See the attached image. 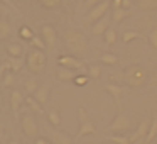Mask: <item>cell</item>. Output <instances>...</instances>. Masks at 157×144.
<instances>
[{"instance_id": "cell-1", "label": "cell", "mask_w": 157, "mask_h": 144, "mask_svg": "<svg viewBox=\"0 0 157 144\" xmlns=\"http://www.w3.org/2000/svg\"><path fill=\"white\" fill-rule=\"evenodd\" d=\"M64 44H66V48H68V51L71 53L73 56H76V58H81V56H85L86 53H88V41H86V38L81 32L73 31V29L71 31H66Z\"/></svg>"}, {"instance_id": "cell-2", "label": "cell", "mask_w": 157, "mask_h": 144, "mask_svg": "<svg viewBox=\"0 0 157 144\" xmlns=\"http://www.w3.org/2000/svg\"><path fill=\"white\" fill-rule=\"evenodd\" d=\"M46 54L44 51H41V49H32V51H29L27 54V68L31 73H41L42 70L46 68Z\"/></svg>"}, {"instance_id": "cell-3", "label": "cell", "mask_w": 157, "mask_h": 144, "mask_svg": "<svg viewBox=\"0 0 157 144\" xmlns=\"http://www.w3.org/2000/svg\"><path fill=\"white\" fill-rule=\"evenodd\" d=\"M145 78H147L145 71H144V68H140V66H132V68L123 71V80H125V83L130 86H142L144 83H145Z\"/></svg>"}, {"instance_id": "cell-4", "label": "cell", "mask_w": 157, "mask_h": 144, "mask_svg": "<svg viewBox=\"0 0 157 144\" xmlns=\"http://www.w3.org/2000/svg\"><path fill=\"white\" fill-rule=\"evenodd\" d=\"M78 119H79V130L76 134V139H81L83 136H88V134H96V127L95 124L90 120L88 114L83 107L78 109Z\"/></svg>"}, {"instance_id": "cell-5", "label": "cell", "mask_w": 157, "mask_h": 144, "mask_svg": "<svg viewBox=\"0 0 157 144\" xmlns=\"http://www.w3.org/2000/svg\"><path fill=\"white\" fill-rule=\"evenodd\" d=\"M21 127H22V132H24L27 137H37L39 126H37L36 117L32 115V110L24 112V115L21 117Z\"/></svg>"}, {"instance_id": "cell-6", "label": "cell", "mask_w": 157, "mask_h": 144, "mask_svg": "<svg viewBox=\"0 0 157 144\" xmlns=\"http://www.w3.org/2000/svg\"><path fill=\"white\" fill-rule=\"evenodd\" d=\"M108 7H110V2L108 0H103L101 4H98V5H95L93 9H90L88 15H86V22H93V24H95L96 21H100V19L106 14Z\"/></svg>"}, {"instance_id": "cell-7", "label": "cell", "mask_w": 157, "mask_h": 144, "mask_svg": "<svg viewBox=\"0 0 157 144\" xmlns=\"http://www.w3.org/2000/svg\"><path fill=\"white\" fill-rule=\"evenodd\" d=\"M128 127H130V119L123 112H118L117 117L113 119V122L110 124L108 129L112 130V134H115V132H125Z\"/></svg>"}, {"instance_id": "cell-8", "label": "cell", "mask_w": 157, "mask_h": 144, "mask_svg": "<svg viewBox=\"0 0 157 144\" xmlns=\"http://www.w3.org/2000/svg\"><path fill=\"white\" fill-rule=\"evenodd\" d=\"M41 34H42V39H44L46 46H48V48H51V49H54L56 48V42H58V34H56V29L52 27V26L46 24V26H42Z\"/></svg>"}, {"instance_id": "cell-9", "label": "cell", "mask_w": 157, "mask_h": 144, "mask_svg": "<svg viewBox=\"0 0 157 144\" xmlns=\"http://www.w3.org/2000/svg\"><path fill=\"white\" fill-rule=\"evenodd\" d=\"M24 105V97L19 90H12L10 92V107H12V114H14V119L17 120L21 117V107Z\"/></svg>"}, {"instance_id": "cell-10", "label": "cell", "mask_w": 157, "mask_h": 144, "mask_svg": "<svg viewBox=\"0 0 157 144\" xmlns=\"http://www.w3.org/2000/svg\"><path fill=\"white\" fill-rule=\"evenodd\" d=\"M149 127H150L149 120H142V122H140V126H139V129H137L135 132L128 137L130 144H142L144 141H145L147 132H149Z\"/></svg>"}, {"instance_id": "cell-11", "label": "cell", "mask_w": 157, "mask_h": 144, "mask_svg": "<svg viewBox=\"0 0 157 144\" xmlns=\"http://www.w3.org/2000/svg\"><path fill=\"white\" fill-rule=\"evenodd\" d=\"M59 66H64V68H69V70H83V61L76 56H71V54H66V56H59L58 59Z\"/></svg>"}, {"instance_id": "cell-12", "label": "cell", "mask_w": 157, "mask_h": 144, "mask_svg": "<svg viewBox=\"0 0 157 144\" xmlns=\"http://www.w3.org/2000/svg\"><path fill=\"white\" fill-rule=\"evenodd\" d=\"M103 88L108 93H112V97L115 98L117 107H118V112H122V95H123V92H125V88H123L122 85H112V83H106Z\"/></svg>"}, {"instance_id": "cell-13", "label": "cell", "mask_w": 157, "mask_h": 144, "mask_svg": "<svg viewBox=\"0 0 157 144\" xmlns=\"http://www.w3.org/2000/svg\"><path fill=\"white\" fill-rule=\"evenodd\" d=\"M49 93H51V85L46 82L44 85H41L37 90H36V93L32 97H34V98L37 100L41 105H46V103H48V100H49Z\"/></svg>"}, {"instance_id": "cell-14", "label": "cell", "mask_w": 157, "mask_h": 144, "mask_svg": "<svg viewBox=\"0 0 157 144\" xmlns=\"http://www.w3.org/2000/svg\"><path fill=\"white\" fill-rule=\"evenodd\" d=\"M49 139L52 144H73V139L64 132H59V130H49Z\"/></svg>"}, {"instance_id": "cell-15", "label": "cell", "mask_w": 157, "mask_h": 144, "mask_svg": "<svg viewBox=\"0 0 157 144\" xmlns=\"http://www.w3.org/2000/svg\"><path fill=\"white\" fill-rule=\"evenodd\" d=\"M108 24H110V19L106 17V15H103L100 21H96L95 24H93V27H91V32L95 36H101V34H105L106 31H108Z\"/></svg>"}, {"instance_id": "cell-16", "label": "cell", "mask_w": 157, "mask_h": 144, "mask_svg": "<svg viewBox=\"0 0 157 144\" xmlns=\"http://www.w3.org/2000/svg\"><path fill=\"white\" fill-rule=\"evenodd\" d=\"M56 76H58L61 82H69V80H75L76 73H75V70H69V68H64V66H59L58 71H56Z\"/></svg>"}, {"instance_id": "cell-17", "label": "cell", "mask_w": 157, "mask_h": 144, "mask_svg": "<svg viewBox=\"0 0 157 144\" xmlns=\"http://www.w3.org/2000/svg\"><path fill=\"white\" fill-rule=\"evenodd\" d=\"M7 68H9V71H14V73H17V71H21L22 70V66H24V61H22L21 58H14V56H9L7 58Z\"/></svg>"}, {"instance_id": "cell-18", "label": "cell", "mask_w": 157, "mask_h": 144, "mask_svg": "<svg viewBox=\"0 0 157 144\" xmlns=\"http://www.w3.org/2000/svg\"><path fill=\"white\" fill-rule=\"evenodd\" d=\"M25 103H27L29 110H32V112H37V114H44V105H41V103L37 102V100L34 98V97L29 95L27 98H25Z\"/></svg>"}, {"instance_id": "cell-19", "label": "cell", "mask_w": 157, "mask_h": 144, "mask_svg": "<svg viewBox=\"0 0 157 144\" xmlns=\"http://www.w3.org/2000/svg\"><path fill=\"white\" fill-rule=\"evenodd\" d=\"M157 136V115H154V119H152V124H150V127H149V132H147V136H145V141H144V144H150L152 142V139Z\"/></svg>"}, {"instance_id": "cell-20", "label": "cell", "mask_w": 157, "mask_h": 144, "mask_svg": "<svg viewBox=\"0 0 157 144\" xmlns=\"http://www.w3.org/2000/svg\"><path fill=\"white\" fill-rule=\"evenodd\" d=\"M7 53L9 56H14V58H21L22 53H24V49H22L21 44H17V42H10V44H7Z\"/></svg>"}, {"instance_id": "cell-21", "label": "cell", "mask_w": 157, "mask_h": 144, "mask_svg": "<svg viewBox=\"0 0 157 144\" xmlns=\"http://www.w3.org/2000/svg\"><path fill=\"white\" fill-rule=\"evenodd\" d=\"M10 36V24L5 19L0 17V41H4Z\"/></svg>"}, {"instance_id": "cell-22", "label": "cell", "mask_w": 157, "mask_h": 144, "mask_svg": "<svg viewBox=\"0 0 157 144\" xmlns=\"http://www.w3.org/2000/svg\"><path fill=\"white\" fill-rule=\"evenodd\" d=\"M140 38V32L137 31H123L122 34V42L123 44H128L130 41H133V39H139Z\"/></svg>"}, {"instance_id": "cell-23", "label": "cell", "mask_w": 157, "mask_h": 144, "mask_svg": "<svg viewBox=\"0 0 157 144\" xmlns=\"http://www.w3.org/2000/svg\"><path fill=\"white\" fill-rule=\"evenodd\" d=\"M24 86H25V92H27L29 95H34L36 90L39 88V86H37V80H36V78H27V80H25V83H24Z\"/></svg>"}, {"instance_id": "cell-24", "label": "cell", "mask_w": 157, "mask_h": 144, "mask_svg": "<svg viewBox=\"0 0 157 144\" xmlns=\"http://www.w3.org/2000/svg\"><path fill=\"white\" fill-rule=\"evenodd\" d=\"M127 14H128V10H127V9H123V7H120V9H113V14H112L113 22H122L123 19L127 17Z\"/></svg>"}, {"instance_id": "cell-25", "label": "cell", "mask_w": 157, "mask_h": 144, "mask_svg": "<svg viewBox=\"0 0 157 144\" xmlns=\"http://www.w3.org/2000/svg\"><path fill=\"white\" fill-rule=\"evenodd\" d=\"M14 83H15V73L7 71L4 75V78H2V86H4V88H9V86H12Z\"/></svg>"}, {"instance_id": "cell-26", "label": "cell", "mask_w": 157, "mask_h": 144, "mask_svg": "<svg viewBox=\"0 0 157 144\" xmlns=\"http://www.w3.org/2000/svg\"><path fill=\"white\" fill-rule=\"evenodd\" d=\"M139 9L154 10V9H157V0H139Z\"/></svg>"}, {"instance_id": "cell-27", "label": "cell", "mask_w": 157, "mask_h": 144, "mask_svg": "<svg viewBox=\"0 0 157 144\" xmlns=\"http://www.w3.org/2000/svg\"><path fill=\"white\" fill-rule=\"evenodd\" d=\"M100 61L105 63V65H117V61H118V58H117L115 54H112V53H103L101 56H100Z\"/></svg>"}, {"instance_id": "cell-28", "label": "cell", "mask_w": 157, "mask_h": 144, "mask_svg": "<svg viewBox=\"0 0 157 144\" xmlns=\"http://www.w3.org/2000/svg\"><path fill=\"white\" fill-rule=\"evenodd\" d=\"M29 42H31V46L34 49H41V51H44V49L48 48V46H46V42H44V39L39 38V36H34V38H32Z\"/></svg>"}, {"instance_id": "cell-29", "label": "cell", "mask_w": 157, "mask_h": 144, "mask_svg": "<svg viewBox=\"0 0 157 144\" xmlns=\"http://www.w3.org/2000/svg\"><path fill=\"white\" fill-rule=\"evenodd\" d=\"M19 36H21L22 39H25V41H31V39L34 38V32H32L31 27H27V26H22V27L19 29Z\"/></svg>"}, {"instance_id": "cell-30", "label": "cell", "mask_w": 157, "mask_h": 144, "mask_svg": "<svg viewBox=\"0 0 157 144\" xmlns=\"http://www.w3.org/2000/svg\"><path fill=\"white\" fill-rule=\"evenodd\" d=\"M106 139H110L112 142L115 144H130V139L127 136H117V134H110V136H106Z\"/></svg>"}, {"instance_id": "cell-31", "label": "cell", "mask_w": 157, "mask_h": 144, "mask_svg": "<svg viewBox=\"0 0 157 144\" xmlns=\"http://www.w3.org/2000/svg\"><path fill=\"white\" fill-rule=\"evenodd\" d=\"M48 119H49V122H51V126H61V115H59V112H56V110H49Z\"/></svg>"}, {"instance_id": "cell-32", "label": "cell", "mask_w": 157, "mask_h": 144, "mask_svg": "<svg viewBox=\"0 0 157 144\" xmlns=\"http://www.w3.org/2000/svg\"><path fill=\"white\" fill-rule=\"evenodd\" d=\"M117 39H118V38H117V31H115V29H108V31L105 32V42H106L108 46L115 44Z\"/></svg>"}, {"instance_id": "cell-33", "label": "cell", "mask_w": 157, "mask_h": 144, "mask_svg": "<svg viewBox=\"0 0 157 144\" xmlns=\"http://www.w3.org/2000/svg\"><path fill=\"white\" fill-rule=\"evenodd\" d=\"M44 9H58L61 5V0H39Z\"/></svg>"}, {"instance_id": "cell-34", "label": "cell", "mask_w": 157, "mask_h": 144, "mask_svg": "<svg viewBox=\"0 0 157 144\" xmlns=\"http://www.w3.org/2000/svg\"><path fill=\"white\" fill-rule=\"evenodd\" d=\"M100 75H101V68H100L98 65H91L88 68V76H91V78H100Z\"/></svg>"}, {"instance_id": "cell-35", "label": "cell", "mask_w": 157, "mask_h": 144, "mask_svg": "<svg viewBox=\"0 0 157 144\" xmlns=\"http://www.w3.org/2000/svg\"><path fill=\"white\" fill-rule=\"evenodd\" d=\"M73 82H75L76 86H85L86 83H88V76H86V75H76Z\"/></svg>"}, {"instance_id": "cell-36", "label": "cell", "mask_w": 157, "mask_h": 144, "mask_svg": "<svg viewBox=\"0 0 157 144\" xmlns=\"http://www.w3.org/2000/svg\"><path fill=\"white\" fill-rule=\"evenodd\" d=\"M149 41H150V44H152V48H155V49H157V27L154 29L152 32H150Z\"/></svg>"}, {"instance_id": "cell-37", "label": "cell", "mask_w": 157, "mask_h": 144, "mask_svg": "<svg viewBox=\"0 0 157 144\" xmlns=\"http://www.w3.org/2000/svg\"><path fill=\"white\" fill-rule=\"evenodd\" d=\"M0 2H2L4 5H7V7H10V10H14V12H17V14H19V9L15 7V4L12 2V0H0Z\"/></svg>"}, {"instance_id": "cell-38", "label": "cell", "mask_w": 157, "mask_h": 144, "mask_svg": "<svg viewBox=\"0 0 157 144\" xmlns=\"http://www.w3.org/2000/svg\"><path fill=\"white\" fill-rule=\"evenodd\" d=\"M101 2H103V0H86V2H85V5H86V7H90V9H93L95 5L101 4Z\"/></svg>"}, {"instance_id": "cell-39", "label": "cell", "mask_w": 157, "mask_h": 144, "mask_svg": "<svg viewBox=\"0 0 157 144\" xmlns=\"http://www.w3.org/2000/svg\"><path fill=\"white\" fill-rule=\"evenodd\" d=\"M122 7L127 9V10H128V9H132V0H122Z\"/></svg>"}, {"instance_id": "cell-40", "label": "cell", "mask_w": 157, "mask_h": 144, "mask_svg": "<svg viewBox=\"0 0 157 144\" xmlns=\"http://www.w3.org/2000/svg\"><path fill=\"white\" fill-rule=\"evenodd\" d=\"M7 12H9V10H7V5H4L2 2H0V17H4Z\"/></svg>"}, {"instance_id": "cell-41", "label": "cell", "mask_w": 157, "mask_h": 144, "mask_svg": "<svg viewBox=\"0 0 157 144\" xmlns=\"http://www.w3.org/2000/svg\"><path fill=\"white\" fill-rule=\"evenodd\" d=\"M5 139V127L0 124V141H4Z\"/></svg>"}, {"instance_id": "cell-42", "label": "cell", "mask_w": 157, "mask_h": 144, "mask_svg": "<svg viewBox=\"0 0 157 144\" xmlns=\"http://www.w3.org/2000/svg\"><path fill=\"white\" fill-rule=\"evenodd\" d=\"M122 7V0H113V9H120Z\"/></svg>"}, {"instance_id": "cell-43", "label": "cell", "mask_w": 157, "mask_h": 144, "mask_svg": "<svg viewBox=\"0 0 157 144\" xmlns=\"http://www.w3.org/2000/svg\"><path fill=\"white\" fill-rule=\"evenodd\" d=\"M36 144H49L48 139H42V137H39V139H36Z\"/></svg>"}, {"instance_id": "cell-44", "label": "cell", "mask_w": 157, "mask_h": 144, "mask_svg": "<svg viewBox=\"0 0 157 144\" xmlns=\"http://www.w3.org/2000/svg\"><path fill=\"white\" fill-rule=\"evenodd\" d=\"M9 144H19V139H15V137H14V139L9 141Z\"/></svg>"}, {"instance_id": "cell-45", "label": "cell", "mask_w": 157, "mask_h": 144, "mask_svg": "<svg viewBox=\"0 0 157 144\" xmlns=\"http://www.w3.org/2000/svg\"><path fill=\"white\" fill-rule=\"evenodd\" d=\"M79 2H81V4H85V2H86V0H79Z\"/></svg>"}, {"instance_id": "cell-46", "label": "cell", "mask_w": 157, "mask_h": 144, "mask_svg": "<svg viewBox=\"0 0 157 144\" xmlns=\"http://www.w3.org/2000/svg\"><path fill=\"white\" fill-rule=\"evenodd\" d=\"M155 115H157V114H155Z\"/></svg>"}]
</instances>
